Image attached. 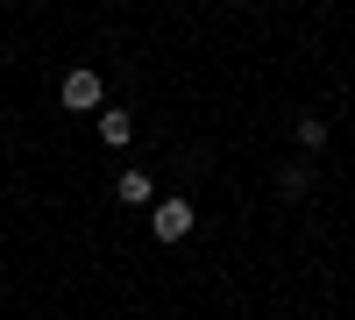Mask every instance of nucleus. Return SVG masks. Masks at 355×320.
<instances>
[{
  "label": "nucleus",
  "instance_id": "f03ea898",
  "mask_svg": "<svg viewBox=\"0 0 355 320\" xmlns=\"http://www.w3.org/2000/svg\"><path fill=\"white\" fill-rule=\"evenodd\" d=\"M57 100H64L71 114H100V107H107V85H100V71H85V65H78V71H64Z\"/></svg>",
  "mask_w": 355,
  "mask_h": 320
},
{
  "label": "nucleus",
  "instance_id": "423d86ee",
  "mask_svg": "<svg viewBox=\"0 0 355 320\" xmlns=\"http://www.w3.org/2000/svg\"><path fill=\"white\" fill-rule=\"evenodd\" d=\"M306 185H313L306 164H284V171H277V192H284V199H306Z\"/></svg>",
  "mask_w": 355,
  "mask_h": 320
},
{
  "label": "nucleus",
  "instance_id": "f257e3e1",
  "mask_svg": "<svg viewBox=\"0 0 355 320\" xmlns=\"http://www.w3.org/2000/svg\"><path fill=\"white\" fill-rule=\"evenodd\" d=\"M192 228H199L192 199H178V192H171V199H157V207H150V235H157V242H185Z\"/></svg>",
  "mask_w": 355,
  "mask_h": 320
},
{
  "label": "nucleus",
  "instance_id": "7ed1b4c3",
  "mask_svg": "<svg viewBox=\"0 0 355 320\" xmlns=\"http://www.w3.org/2000/svg\"><path fill=\"white\" fill-rule=\"evenodd\" d=\"M93 128H100L107 150H121V142H135V114H128V107H100V114H93Z\"/></svg>",
  "mask_w": 355,
  "mask_h": 320
},
{
  "label": "nucleus",
  "instance_id": "0eeeda50",
  "mask_svg": "<svg viewBox=\"0 0 355 320\" xmlns=\"http://www.w3.org/2000/svg\"><path fill=\"white\" fill-rule=\"evenodd\" d=\"M234 8H256V0H234Z\"/></svg>",
  "mask_w": 355,
  "mask_h": 320
},
{
  "label": "nucleus",
  "instance_id": "39448f33",
  "mask_svg": "<svg viewBox=\"0 0 355 320\" xmlns=\"http://www.w3.org/2000/svg\"><path fill=\"white\" fill-rule=\"evenodd\" d=\"M327 114H299V150H327Z\"/></svg>",
  "mask_w": 355,
  "mask_h": 320
},
{
  "label": "nucleus",
  "instance_id": "20e7f679",
  "mask_svg": "<svg viewBox=\"0 0 355 320\" xmlns=\"http://www.w3.org/2000/svg\"><path fill=\"white\" fill-rule=\"evenodd\" d=\"M114 192H121V207H150V199H157L150 171H121V178H114Z\"/></svg>",
  "mask_w": 355,
  "mask_h": 320
}]
</instances>
